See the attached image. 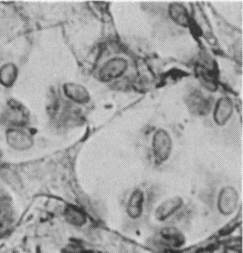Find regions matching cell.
<instances>
[{"label":"cell","instance_id":"cell-1","mask_svg":"<svg viewBox=\"0 0 243 253\" xmlns=\"http://www.w3.org/2000/svg\"><path fill=\"white\" fill-rule=\"evenodd\" d=\"M203 202L209 213L217 223H223L233 218L240 207V194L233 180L218 176L208 181L203 191Z\"/></svg>","mask_w":243,"mask_h":253},{"label":"cell","instance_id":"cell-2","mask_svg":"<svg viewBox=\"0 0 243 253\" xmlns=\"http://www.w3.org/2000/svg\"><path fill=\"white\" fill-rule=\"evenodd\" d=\"M139 153L147 166L158 171L171 168L179 155L174 137L164 128H158L152 133Z\"/></svg>","mask_w":243,"mask_h":253},{"label":"cell","instance_id":"cell-3","mask_svg":"<svg viewBox=\"0 0 243 253\" xmlns=\"http://www.w3.org/2000/svg\"><path fill=\"white\" fill-rule=\"evenodd\" d=\"M158 193V189L147 183L138 184L129 190L124 203V213L134 227L138 229L149 220L154 206L160 198Z\"/></svg>","mask_w":243,"mask_h":253},{"label":"cell","instance_id":"cell-4","mask_svg":"<svg viewBox=\"0 0 243 253\" xmlns=\"http://www.w3.org/2000/svg\"><path fill=\"white\" fill-rule=\"evenodd\" d=\"M193 206L187 199L171 196L158 200L152 210L149 220L159 228L181 227L190 218Z\"/></svg>","mask_w":243,"mask_h":253},{"label":"cell","instance_id":"cell-5","mask_svg":"<svg viewBox=\"0 0 243 253\" xmlns=\"http://www.w3.org/2000/svg\"><path fill=\"white\" fill-rule=\"evenodd\" d=\"M133 71L132 62L126 56L114 54L102 61L97 73L100 80L109 83L125 78Z\"/></svg>","mask_w":243,"mask_h":253},{"label":"cell","instance_id":"cell-6","mask_svg":"<svg viewBox=\"0 0 243 253\" xmlns=\"http://www.w3.org/2000/svg\"><path fill=\"white\" fill-rule=\"evenodd\" d=\"M186 102L190 112L200 116L208 114L212 108L210 99L198 90L190 92L187 97Z\"/></svg>","mask_w":243,"mask_h":253},{"label":"cell","instance_id":"cell-7","mask_svg":"<svg viewBox=\"0 0 243 253\" xmlns=\"http://www.w3.org/2000/svg\"><path fill=\"white\" fill-rule=\"evenodd\" d=\"M233 104L228 97H221L218 99L213 113L216 125L220 127L226 126L233 116Z\"/></svg>","mask_w":243,"mask_h":253},{"label":"cell","instance_id":"cell-8","mask_svg":"<svg viewBox=\"0 0 243 253\" xmlns=\"http://www.w3.org/2000/svg\"><path fill=\"white\" fill-rule=\"evenodd\" d=\"M6 140L10 147L19 151L29 150L33 144V139L31 135L19 128L9 129L6 132Z\"/></svg>","mask_w":243,"mask_h":253},{"label":"cell","instance_id":"cell-9","mask_svg":"<svg viewBox=\"0 0 243 253\" xmlns=\"http://www.w3.org/2000/svg\"><path fill=\"white\" fill-rule=\"evenodd\" d=\"M28 121V114L23 107L19 105H11L5 114L6 123L10 126H20L26 125Z\"/></svg>","mask_w":243,"mask_h":253},{"label":"cell","instance_id":"cell-10","mask_svg":"<svg viewBox=\"0 0 243 253\" xmlns=\"http://www.w3.org/2000/svg\"><path fill=\"white\" fill-rule=\"evenodd\" d=\"M67 223L76 227H81L87 221L86 214L80 208L73 205H68L63 211Z\"/></svg>","mask_w":243,"mask_h":253},{"label":"cell","instance_id":"cell-11","mask_svg":"<svg viewBox=\"0 0 243 253\" xmlns=\"http://www.w3.org/2000/svg\"><path fill=\"white\" fill-rule=\"evenodd\" d=\"M169 13L170 17L177 24L181 26H188V16L186 8L180 3H174L170 6Z\"/></svg>","mask_w":243,"mask_h":253},{"label":"cell","instance_id":"cell-12","mask_svg":"<svg viewBox=\"0 0 243 253\" xmlns=\"http://www.w3.org/2000/svg\"><path fill=\"white\" fill-rule=\"evenodd\" d=\"M65 94L77 103H86L89 98L86 90L81 85L68 84L64 87Z\"/></svg>","mask_w":243,"mask_h":253},{"label":"cell","instance_id":"cell-13","mask_svg":"<svg viewBox=\"0 0 243 253\" xmlns=\"http://www.w3.org/2000/svg\"><path fill=\"white\" fill-rule=\"evenodd\" d=\"M16 78V69L13 65L8 64L3 67L0 72V81L4 85L12 84Z\"/></svg>","mask_w":243,"mask_h":253},{"label":"cell","instance_id":"cell-14","mask_svg":"<svg viewBox=\"0 0 243 253\" xmlns=\"http://www.w3.org/2000/svg\"><path fill=\"white\" fill-rule=\"evenodd\" d=\"M94 253L91 252V251L79 250V251H78V252H73V253Z\"/></svg>","mask_w":243,"mask_h":253},{"label":"cell","instance_id":"cell-15","mask_svg":"<svg viewBox=\"0 0 243 253\" xmlns=\"http://www.w3.org/2000/svg\"><path fill=\"white\" fill-rule=\"evenodd\" d=\"M0 159H1V155H0Z\"/></svg>","mask_w":243,"mask_h":253},{"label":"cell","instance_id":"cell-16","mask_svg":"<svg viewBox=\"0 0 243 253\" xmlns=\"http://www.w3.org/2000/svg\"><path fill=\"white\" fill-rule=\"evenodd\" d=\"M0 213H1V209H0Z\"/></svg>","mask_w":243,"mask_h":253}]
</instances>
